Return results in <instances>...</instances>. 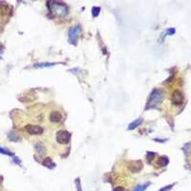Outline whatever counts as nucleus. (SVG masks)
<instances>
[{
	"label": "nucleus",
	"instance_id": "1",
	"mask_svg": "<svg viewBox=\"0 0 191 191\" xmlns=\"http://www.w3.org/2000/svg\"><path fill=\"white\" fill-rule=\"evenodd\" d=\"M164 98V91L162 89L156 88L151 92L146 105V110L157 108Z\"/></svg>",
	"mask_w": 191,
	"mask_h": 191
},
{
	"label": "nucleus",
	"instance_id": "2",
	"mask_svg": "<svg viewBox=\"0 0 191 191\" xmlns=\"http://www.w3.org/2000/svg\"><path fill=\"white\" fill-rule=\"evenodd\" d=\"M49 8L51 12L57 17H64L68 13V7L64 2L59 1H50Z\"/></svg>",
	"mask_w": 191,
	"mask_h": 191
},
{
	"label": "nucleus",
	"instance_id": "3",
	"mask_svg": "<svg viewBox=\"0 0 191 191\" xmlns=\"http://www.w3.org/2000/svg\"><path fill=\"white\" fill-rule=\"evenodd\" d=\"M81 31V28L79 25H76L71 27L68 31V42L73 45H76L79 35Z\"/></svg>",
	"mask_w": 191,
	"mask_h": 191
},
{
	"label": "nucleus",
	"instance_id": "4",
	"mask_svg": "<svg viewBox=\"0 0 191 191\" xmlns=\"http://www.w3.org/2000/svg\"><path fill=\"white\" fill-rule=\"evenodd\" d=\"M71 136V135L68 131L61 130L56 133V139L60 144H67L70 141Z\"/></svg>",
	"mask_w": 191,
	"mask_h": 191
},
{
	"label": "nucleus",
	"instance_id": "5",
	"mask_svg": "<svg viewBox=\"0 0 191 191\" xmlns=\"http://www.w3.org/2000/svg\"><path fill=\"white\" fill-rule=\"evenodd\" d=\"M184 101V96L179 90H175L171 96L172 103L175 105H181Z\"/></svg>",
	"mask_w": 191,
	"mask_h": 191
},
{
	"label": "nucleus",
	"instance_id": "6",
	"mask_svg": "<svg viewBox=\"0 0 191 191\" xmlns=\"http://www.w3.org/2000/svg\"><path fill=\"white\" fill-rule=\"evenodd\" d=\"M25 130L30 135H40L43 132V129L41 126L34 125L25 126Z\"/></svg>",
	"mask_w": 191,
	"mask_h": 191
},
{
	"label": "nucleus",
	"instance_id": "7",
	"mask_svg": "<svg viewBox=\"0 0 191 191\" xmlns=\"http://www.w3.org/2000/svg\"><path fill=\"white\" fill-rule=\"evenodd\" d=\"M143 168V163L141 160L132 161L130 163L129 169L132 172L136 173L142 170Z\"/></svg>",
	"mask_w": 191,
	"mask_h": 191
},
{
	"label": "nucleus",
	"instance_id": "8",
	"mask_svg": "<svg viewBox=\"0 0 191 191\" xmlns=\"http://www.w3.org/2000/svg\"><path fill=\"white\" fill-rule=\"evenodd\" d=\"M62 118V115L58 111H53L51 113L50 115V120L51 122L58 123Z\"/></svg>",
	"mask_w": 191,
	"mask_h": 191
},
{
	"label": "nucleus",
	"instance_id": "9",
	"mask_svg": "<svg viewBox=\"0 0 191 191\" xmlns=\"http://www.w3.org/2000/svg\"><path fill=\"white\" fill-rule=\"evenodd\" d=\"M169 159L166 156H162L158 158L156 161L157 165L160 167L166 166L169 164Z\"/></svg>",
	"mask_w": 191,
	"mask_h": 191
},
{
	"label": "nucleus",
	"instance_id": "10",
	"mask_svg": "<svg viewBox=\"0 0 191 191\" xmlns=\"http://www.w3.org/2000/svg\"><path fill=\"white\" fill-rule=\"evenodd\" d=\"M143 122V119L142 118H138L137 120H136L134 121H133L132 122H131V124L128 126V130H134L135 128H136L138 126L141 125V124Z\"/></svg>",
	"mask_w": 191,
	"mask_h": 191
},
{
	"label": "nucleus",
	"instance_id": "11",
	"mask_svg": "<svg viewBox=\"0 0 191 191\" xmlns=\"http://www.w3.org/2000/svg\"><path fill=\"white\" fill-rule=\"evenodd\" d=\"M43 165L49 169H53L56 166V164L52 162L51 159L49 157L46 158L44 160Z\"/></svg>",
	"mask_w": 191,
	"mask_h": 191
},
{
	"label": "nucleus",
	"instance_id": "12",
	"mask_svg": "<svg viewBox=\"0 0 191 191\" xmlns=\"http://www.w3.org/2000/svg\"><path fill=\"white\" fill-rule=\"evenodd\" d=\"M176 32V30L174 28H168L166 29L165 32H164V35L162 37V40L164 41V38H165L166 35H174Z\"/></svg>",
	"mask_w": 191,
	"mask_h": 191
},
{
	"label": "nucleus",
	"instance_id": "13",
	"mask_svg": "<svg viewBox=\"0 0 191 191\" xmlns=\"http://www.w3.org/2000/svg\"><path fill=\"white\" fill-rule=\"evenodd\" d=\"M150 185V183H146L143 185H139L136 186L134 191H145L147 189V188Z\"/></svg>",
	"mask_w": 191,
	"mask_h": 191
},
{
	"label": "nucleus",
	"instance_id": "14",
	"mask_svg": "<svg viewBox=\"0 0 191 191\" xmlns=\"http://www.w3.org/2000/svg\"><path fill=\"white\" fill-rule=\"evenodd\" d=\"M101 11V8L100 7H93L92 8V15L94 17H97Z\"/></svg>",
	"mask_w": 191,
	"mask_h": 191
},
{
	"label": "nucleus",
	"instance_id": "15",
	"mask_svg": "<svg viewBox=\"0 0 191 191\" xmlns=\"http://www.w3.org/2000/svg\"><path fill=\"white\" fill-rule=\"evenodd\" d=\"M54 65V63H41V64H37L34 66L35 68H45V67H50L51 66H53Z\"/></svg>",
	"mask_w": 191,
	"mask_h": 191
},
{
	"label": "nucleus",
	"instance_id": "16",
	"mask_svg": "<svg viewBox=\"0 0 191 191\" xmlns=\"http://www.w3.org/2000/svg\"><path fill=\"white\" fill-rule=\"evenodd\" d=\"M0 154H2L3 155H9V156H12L14 155V154H12V152L7 151V150H5V149L1 148V147H0Z\"/></svg>",
	"mask_w": 191,
	"mask_h": 191
},
{
	"label": "nucleus",
	"instance_id": "17",
	"mask_svg": "<svg viewBox=\"0 0 191 191\" xmlns=\"http://www.w3.org/2000/svg\"><path fill=\"white\" fill-rule=\"evenodd\" d=\"M155 155V153L152 152H148L147 153V155H146L147 159H148V161H152V160L154 158Z\"/></svg>",
	"mask_w": 191,
	"mask_h": 191
},
{
	"label": "nucleus",
	"instance_id": "18",
	"mask_svg": "<svg viewBox=\"0 0 191 191\" xmlns=\"http://www.w3.org/2000/svg\"><path fill=\"white\" fill-rule=\"evenodd\" d=\"M174 185H168V186H165V187H164L162 188V189H161L159 191H169L171 190L172 189V188L173 187Z\"/></svg>",
	"mask_w": 191,
	"mask_h": 191
},
{
	"label": "nucleus",
	"instance_id": "19",
	"mask_svg": "<svg viewBox=\"0 0 191 191\" xmlns=\"http://www.w3.org/2000/svg\"><path fill=\"white\" fill-rule=\"evenodd\" d=\"M76 182L78 189H79V191H82L81 188L80 182V180H79L78 179H77L76 180Z\"/></svg>",
	"mask_w": 191,
	"mask_h": 191
},
{
	"label": "nucleus",
	"instance_id": "20",
	"mask_svg": "<svg viewBox=\"0 0 191 191\" xmlns=\"http://www.w3.org/2000/svg\"><path fill=\"white\" fill-rule=\"evenodd\" d=\"M114 191H126L125 189L124 188H122V187H116V188L114 189Z\"/></svg>",
	"mask_w": 191,
	"mask_h": 191
}]
</instances>
